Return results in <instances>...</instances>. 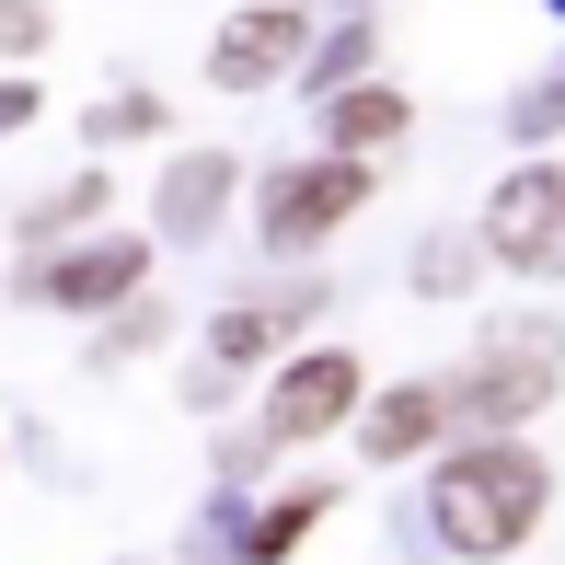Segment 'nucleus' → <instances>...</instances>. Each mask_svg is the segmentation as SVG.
Wrapping results in <instances>:
<instances>
[{
    "label": "nucleus",
    "instance_id": "8",
    "mask_svg": "<svg viewBox=\"0 0 565 565\" xmlns=\"http://www.w3.org/2000/svg\"><path fill=\"white\" fill-rule=\"evenodd\" d=\"M439 427H450V393H427V381H416V393H381V416H370V461H416Z\"/></svg>",
    "mask_w": 565,
    "mask_h": 565
},
{
    "label": "nucleus",
    "instance_id": "13",
    "mask_svg": "<svg viewBox=\"0 0 565 565\" xmlns=\"http://www.w3.org/2000/svg\"><path fill=\"white\" fill-rule=\"evenodd\" d=\"M35 35H46V23L23 12V0H0V46H35Z\"/></svg>",
    "mask_w": 565,
    "mask_h": 565
},
{
    "label": "nucleus",
    "instance_id": "2",
    "mask_svg": "<svg viewBox=\"0 0 565 565\" xmlns=\"http://www.w3.org/2000/svg\"><path fill=\"white\" fill-rule=\"evenodd\" d=\"M484 243L508 254L520 277H565V173L554 162H520L484 209Z\"/></svg>",
    "mask_w": 565,
    "mask_h": 565
},
{
    "label": "nucleus",
    "instance_id": "11",
    "mask_svg": "<svg viewBox=\"0 0 565 565\" xmlns=\"http://www.w3.org/2000/svg\"><path fill=\"white\" fill-rule=\"evenodd\" d=\"M277 347V312H231L220 323V358H266Z\"/></svg>",
    "mask_w": 565,
    "mask_h": 565
},
{
    "label": "nucleus",
    "instance_id": "6",
    "mask_svg": "<svg viewBox=\"0 0 565 565\" xmlns=\"http://www.w3.org/2000/svg\"><path fill=\"white\" fill-rule=\"evenodd\" d=\"M347 404H358V358H300V370L277 381L266 427H277V439H323V427H335Z\"/></svg>",
    "mask_w": 565,
    "mask_h": 565
},
{
    "label": "nucleus",
    "instance_id": "3",
    "mask_svg": "<svg viewBox=\"0 0 565 565\" xmlns=\"http://www.w3.org/2000/svg\"><path fill=\"white\" fill-rule=\"evenodd\" d=\"M358 196H370V162H358V150H335V162H312V173H289V185L266 196L277 254H289V243H323L335 220H358Z\"/></svg>",
    "mask_w": 565,
    "mask_h": 565
},
{
    "label": "nucleus",
    "instance_id": "1",
    "mask_svg": "<svg viewBox=\"0 0 565 565\" xmlns=\"http://www.w3.org/2000/svg\"><path fill=\"white\" fill-rule=\"evenodd\" d=\"M543 497H554V473L531 450H508V439L497 450H461L450 473H439V531H450L461 554H508L531 520H543Z\"/></svg>",
    "mask_w": 565,
    "mask_h": 565
},
{
    "label": "nucleus",
    "instance_id": "12",
    "mask_svg": "<svg viewBox=\"0 0 565 565\" xmlns=\"http://www.w3.org/2000/svg\"><path fill=\"white\" fill-rule=\"evenodd\" d=\"M300 531H312V497H289V508H277V520H266V531H254V554H266V565H277V554H289V543H300Z\"/></svg>",
    "mask_w": 565,
    "mask_h": 565
},
{
    "label": "nucleus",
    "instance_id": "9",
    "mask_svg": "<svg viewBox=\"0 0 565 565\" xmlns=\"http://www.w3.org/2000/svg\"><path fill=\"white\" fill-rule=\"evenodd\" d=\"M381 139H404V93H381V82H358L347 105H335V150H381Z\"/></svg>",
    "mask_w": 565,
    "mask_h": 565
},
{
    "label": "nucleus",
    "instance_id": "10",
    "mask_svg": "<svg viewBox=\"0 0 565 565\" xmlns=\"http://www.w3.org/2000/svg\"><path fill=\"white\" fill-rule=\"evenodd\" d=\"M220 185H231V162H196V173H173V220L196 231V220L220 209Z\"/></svg>",
    "mask_w": 565,
    "mask_h": 565
},
{
    "label": "nucleus",
    "instance_id": "4",
    "mask_svg": "<svg viewBox=\"0 0 565 565\" xmlns=\"http://www.w3.org/2000/svg\"><path fill=\"white\" fill-rule=\"evenodd\" d=\"M554 393H565V358L520 335V347H497V358H484V370L461 381L450 404H461V416H484V427H508V416H543Z\"/></svg>",
    "mask_w": 565,
    "mask_h": 565
},
{
    "label": "nucleus",
    "instance_id": "5",
    "mask_svg": "<svg viewBox=\"0 0 565 565\" xmlns=\"http://www.w3.org/2000/svg\"><path fill=\"white\" fill-rule=\"evenodd\" d=\"M300 46H312L300 0H254V12L220 35V58H209V70H220V93H254V82H277V70H289Z\"/></svg>",
    "mask_w": 565,
    "mask_h": 565
},
{
    "label": "nucleus",
    "instance_id": "7",
    "mask_svg": "<svg viewBox=\"0 0 565 565\" xmlns=\"http://www.w3.org/2000/svg\"><path fill=\"white\" fill-rule=\"evenodd\" d=\"M139 266H150L139 243H93V254H70V266L46 277V300H70V312H93V300H127V289H139Z\"/></svg>",
    "mask_w": 565,
    "mask_h": 565
}]
</instances>
